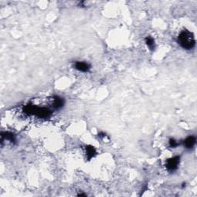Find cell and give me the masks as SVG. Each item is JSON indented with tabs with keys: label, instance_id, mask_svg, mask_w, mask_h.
<instances>
[{
	"label": "cell",
	"instance_id": "cell-1",
	"mask_svg": "<svg viewBox=\"0 0 197 197\" xmlns=\"http://www.w3.org/2000/svg\"><path fill=\"white\" fill-rule=\"evenodd\" d=\"M178 42L185 49H191L195 46V38L192 32L184 30L180 32L178 36Z\"/></svg>",
	"mask_w": 197,
	"mask_h": 197
},
{
	"label": "cell",
	"instance_id": "cell-2",
	"mask_svg": "<svg viewBox=\"0 0 197 197\" xmlns=\"http://www.w3.org/2000/svg\"><path fill=\"white\" fill-rule=\"evenodd\" d=\"M25 111L30 114H34L39 117H47L50 115V110L46 108H39L35 105H28L25 107Z\"/></svg>",
	"mask_w": 197,
	"mask_h": 197
},
{
	"label": "cell",
	"instance_id": "cell-3",
	"mask_svg": "<svg viewBox=\"0 0 197 197\" xmlns=\"http://www.w3.org/2000/svg\"><path fill=\"white\" fill-rule=\"evenodd\" d=\"M179 163V156H175L168 159L165 163L167 169L169 171H174L178 168Z\"/></svg>",
	"mask_w": 197,
	"mask_h": 197
},
{
	"label": "cell",
	"instance_id": "cell-4",
	"mask_svg": "<svg viewBox=\"0 0 197 197\" xmlns=\"http://www.w3.org/2000/svg\"><path fill=\"white\" fill-rule=\"evenodd\" d=\"M75 68L80 72H86L90 69V65H88L87 62H76L75 63Z\"/></svg>",
	"mask_w": 197,
	"mask_h": 197
},
{
	"label": "cell",
	"instance_id": "cell-5",
	"mask_svg": "<svg viewBox=\"0 0 197 197\" xmlns=\"http://www.w3.org/2000/svg\"><path fill=\"white\" fill-rule=\"evenodd\" d=\"M184 145L186 147L187 149H191L195 145V138L194 136H189L184 140Z\"/></svg>",
	"mask_w": 197,
	"mask_h": 197
},
{
	"label": "cell",
	"instance_id": "cell-6",
	"mask_svg": "<svg viewBox=\"0 0 197 197\" xmlns=\"http://www.w3.org/2000/svg\"><path fill=\"white\" fill-rule=\"evenodd\" d=\"M145 43H146L147 46L149 48V49L154 50V48H155V41H154V39L152 37L147 36L146 38H145Z\"/></svg>",
	"mask_w": 197,
	"mask_h": 197
},
{
	"label": "cell",
	"instance_id": "cell-7",
	"mask_svg": "<svg viewBox=\"0 0 197 197\" xmlns=\"http://www.w3.org/2000/svg\"><path fill=\"white\" fill-rule=\"evenodd\" d=\"M63 104H64V101L62 98H60V97H57V96L55 97V98H54L53 105L55 109H59V108H61V107L63 105Z\"/></svg>",
	"mask_w": 197,
	"mask_h": 197
},
{
	"label": "cell",
	"instance_id": "cell-8",
	"mask_svg": "<svg viewBox=\"0 0 197 197\" xmlns=\"http://www.w3.org/2000/svg\"><path fill=\"white\" fill-rule=\"evenodd\" d=\"M85 151H86V155L88 156V159H90L95 154V149H94V147L90 146V145H88V146L86 147Z\"/></svg>",
	"mask_w": 197,
	"mask_h": 197
},
{
	"label": "cell",
	"instance_id": "cell-9",
	"mask_svg": "<svg viewBox=\"0 0 197 197\" xmlns=\"http://www.w3.org/2000/svg\"><path fill=\"white\" fill-rule=\"evenodd\" d=\"M169 145H170L171 147L174 148V147H176L177 145H179V143H178V142H177L175 139H171L170 140H169Z\"/></svg>",
	"mask_w": 197,
	"mask_h": 197
}]
</instances>
